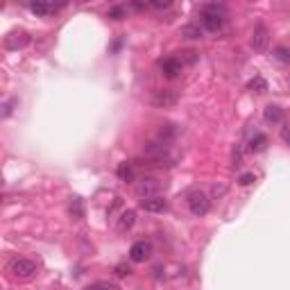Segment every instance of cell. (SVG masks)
<instances>
[{
	"mask_svg": "<svg viewBox=\"0 0 290 290\" xmlns=\"http://www.w3.org/2000/svg\"><path fill=\"white\" fill-rule=\"evenodd\" d=\"M181 68H184V64H181L177 57H163V59H159V71H161V75H163V77H168V79L179 77Z\"/></svg>",
	"mask_w": 290,
	"mask_h": 290,
	"instance_id": "cell-5",
	"label": "cell"
},
{
	"mask_svg": "<svg viewBox=\"0 0 290 290\" xmlns=\"http://www.w3.org/2000/svg\"><path fill=\"white\" fill-rule=\"evenodd\" d=\"M150 7L152 9H168L170 7V0H163V3L161 0H157V3H150Z\"/></svg>",
	"mask_w": 290,
	"mask_h": 290,
	"instance_id": "cell-27",
	"label": "cell"
},
{
	"mask_svg": "<svg viewBox=\"0 0 290 290\" xmlns=\"http://www.w3.org/2000/svg\"><path fill=\"white\" fill-rule=\"evenodd\" d=\"M129 7H132V9H138V12H141V9H148V7H150V3H129Z\"/></svg>",
	"mask_w": 290,
	"mask_h": 290,
	"instance_id": "cell-29",
	"label": "cell"
},
{
	"mask_svg": "<svg viewBox=\"0 0 290 290\" xmlns=\"http://www.w3.org/2000/svg\"><path fill=\"white\" fill-rule=\"evenodd\" d=\"M168 152H170V143L161 141V138L145 145V157H150V159H163Z\"/></svg>",
	"mask_w": 290,
	"mask_h": 290,
	"instance_id": "cell-11",
	"label": "cell"
},
{
	"mask_svg": "<svg viewBox=\"0 0 290 290\" xmlns=\"http://www.w3.org/2000/svg\"><path fill=\"white\" fill-rule=\"evenodd\" d=\"M62 7H66V3L53 5V3H43V0H36V3H30V5H27V9H30L32 14H36V16H48V14L59 12Z\"/></svg>",
	"mask_w": 290,
	"mask_h": 290,
	"instance_id": "cell-10",
	"label": "cell"
},
{
	"mask_svg": "<svg viewBox=\"0 0 290 290\" xmlns=\"http://www.w3.org/2000/svg\"><path fill=\"white\" fill-rule=\"evenodd\" d=\"M272 57L277 59V62H281V64H290V48H286V45H279V48H274Z\"/></svg>",
	"mask_w": 290,
	"mask_h": 290,
	"instance_id": "cell-19",
	"label": "cell"
},
{
	"mask_svg": "<svg viewBox=\"0 0 290 290\" xmlns=\"http://www.w3.org/2000/svg\"><path fill=\"white\" fill-rule=\"evenodd\" d=\"M30 43V34L23 30H14L5 36V48L7 50H18V48H25Z\"/></svg>",
	"mask_w": 290,
	"mask_h": 290,
	"instance_id": "cell-9",
	"label": "cell"
},
{
	"mask_svg": "<svg viewBox=\"0 0 290 290\" xmlns=\"http://www.w3.org/2000/svg\"><path fill=\"white\" fill-rule=\"evenodd\" d=\"M200 18H202L204 30L211 32V34H218V32H222L224 25H227V7L220 3H209L202 7Z\"/></svg>",
	"mask_w": 290,
	"mask_h": 290,
	"instance_id": "cell-1",
	"label": "cell"
},
{
	"mask_svg": "<svg viewBox=\"0 0 290 290\" xmlns=\"http://www.w3.org/2000/svg\"><path fill=\"white\" fill-rule=\"evenodd\" d=\"M265 148H268V136L265 134H254L250 138V143H247V152H254V154L263 152Z\"/></svg>",
	"mask_w": 290,
	"mask_h": 290,
	"instance_id": "cell-15",
	"label": "cell"
},
{
	"mask_svg": "<svg viewBox=\"0 0 290 290\" xmlns=\"http://www.w3.org/2000/svg\"><path fill=\"white\" fill-rule=\"evenodd\" d=\"M118 177H120L123 181H134L132 163H120V166H118Z\"/></svg>",
	"mask_w": 290,
	"mask_h": 290,
	"instance_id": "cell-20",
	"label": "cell"
},
{
	"mask_svg": "<svg viewBox=\"0 0 290 290\" xmlns=\"http://www.w3.org/2000/svg\"><path fill=\"white\" fill-rule=\"evenodd\" d=\"M150 254H152V245H150L148 240H136L132 247H129V259H132L134 263H143V261H148Z\"/></svg>",
	"mask_w": 290,
	"mask_h": 290,
	"instance_id": "cell-8",
	"label": "cell"
},
{
	"mask_svg": "<svg viewBox=\"0 0 290 290\" xmlns=\"http://www.w3.org/2000/svg\"><path fill=\"white\" fill-rule=\"evenodd\" d=\"M163 188V184L157 179V177H143V179L136 181V186H134V190H136L138 198H154V195H159Z\"/></svg>",
	"mask_w": 290,
	"mask_h": 290,
	"instance_id": "cell-4",
	"label": "cell"
},
{
	"mask_svg": "<svg viewBox=\"0 0 290 290\" xmlns=\"http://www.w3.org/2000/svg\"><path fill=\"white\" fill-rule=\"evenodd\" d=\"M84 290H120V288L114 286V283H109V281H98V283H91V286H86Z\"/></svg>",
	"mask_w": 290,
	"mask_h": 290,
	"instance_id": "cell-22",
	"label": "cell"
},
{
	"mask_svg": "<svg viewBox=\"0 0 290 290\" xmlns=\"http://www.w3.org/2000/svg\"><path fill=\"white\" fill-rule=\"evenodd\" d=\"M252 181H256L254 172H245V175H240V177H238V184H240V186H250Z\"/></svg>",
	"mask_w": 290,
	"mask_h": 290,
	"instance_id": "cell-25",
	"label": "cell"
},
{
	"mask_svg": "<svg viewBox=\"0 0 290 290\" xmlns=\"http://www.w3.org/2000/svg\"><path fill=\"white\" fill-rule=\"evenodd\" d=\"M263 118L265 123H272V125H279L283 120V109L279 105H268L263 109Z\"/></svg>",
	"mask_w": 290,
	"mask_h": 290,
	"instance_id": "cell-14",
	"label": "cell"
},
{
	"mask_svg": "<svg viewBox=\"0 0 290 290\" xmlns=\"http://www.w3.org/2000/svg\"><path fill=\"white\" fill-rule=\"evenodd\" d=\"M116 274H118V277H127V274H132V270H129L127 265H116Z\"/></svg>",
	"mask_w": 290,
	"mask_h": 290,
	"instance_id": "cell-28",
	"label": "cell"
},
{
	"mask_svg": "<svg viewBox=\"0 0 290 290\" xmlns=\"http://www.w3.org/2000/svg\"><path fill=\"white\" fill-rule=\"evenodd\" d=\"M107 16L114 18V21H123V18H127V7L125 5H114V7H109Z\"/></svg>",
	"mask_w": 290,
	"mask_h": 290,
	"instance_id": "cell-17",
	"label": "cell"
},
{
	"mask_svg": "<svg viewBox=\"0 0 290 290\" xmlns=\"http://www.w3.org/2000/svg\"><path fill=\"white\" fill-rule=\"evenodd\" d=\"M7 272L12 274L14 279H18V281H27V279L36 277V272H39V265H36V261L21 256V259H14L12 263L7 265Z\"/></svg>",
	"mask_w": 290,
	"mask_h": 290,
	"instance_id": "cell-2",
	"label": "cell"
},
{
	"mask_svg": "<svg viewBox=\"0 0 290 290\" xmlns=\"http://www.w3.org/2000/svg\"><path fill=\"white\" fill-rule=\"evenodd\" d=\"M136 224V211H132V209H127V211H123L120 213V218H118V222H116V229L118 231H129V229Z\"/></svg>",
	"mask_w": 290,
	"mask_h": 290,
	"instance_id": "cell-13",
	"label": "cell"
},
{
	"mask_svg": "<svg viewBox=\"0 0 290 290\" xmlns=\"http://www.w3.org/2000/svg\"><path fill=\"white\" fill-rule=\"evenodd\" d=\"M247 88L254 91V93H265V91H268V82H265L263 77H254L250 84H247Z\"/></svg>",
	"mask_w": 290,
	"mask_h": 290,
	"instance_id": "cell-18",
	"label": "cell"
},
{
	"mask_svg": "<svg viewBox=\"0 0 290 290\" xmlns=\"http://www.w3.org/2000/svg\"><path fill=\"white\" fill-rule=\"evenodd\" d=\"M16 98H12V100H7L3 105V118H9V116H12V111H14V107H16Z\"/></svg>",
	"mask_w": 290,
	"mask_h": 290,
	"instance_id": "cell-24",
	"label": "cell"
},
{
	"mask_svg": "<svg viewBox=\"0 0 290 290\" xmlns=\"http://www.w3.org/2000/svg\"><path fill=\"white\" fill-rule=\"evenodd\" d=\"M141 209L148 213H163L168 209V202L161 198V195H154V198H145L141 200Z\"/></svg>",
	"mask_w": 290,
	"mask_h": 290,
	"instance_id": "cell-12",
	"label": "cell"
},
{
	"mask_svg": "<svg viewBox=\"0 0 290 290\" xmlns=\"http://www.w3.org/2000/svg\"><path fill=\"white\" fill-rule=\"evenodd\" d=\"M152 105L161 107V109H168V107L177 105V93L170 91V88H159V91L152 93Z\"/></svg>",
	"mask_w": 290,
	"mask_h": 290,
	"instance_id": "cell-7",
	"label": "cell"
},
{
	"mask_svg": "<svg viewBox=\"0 0 290 290\" xmlns=\"http://www.w3.org/2000/svg\"><path fill=\"white\" fill-rule=\"evenodd\" d=\"M179 55H181V57H177V59H179L181 64H184V62H188V64L198 62V53H195V50H184V53H179Z\"/></svg>",
	"mask_w": 290,
	"mask_h": 290,
	"instance_id": "cell-23",
	"label": "cell"
},
{
	"mask_svg": "<svg viewBox=\"0 0 290 290\" xmlns=\"http://www.w3.org/2000/svg\"><path fill=\"white\" fill-rule=\"evenodd\" d=\"M268 41H270V32L268 27L263 25V23H259V25L254 27V32H252V50H256V53H263L265 48H268Z\"/></svg>",
	"mask_w": 290,
	"mask_h": 290,
	"instance_id": "cell-6",
	"label": "cell"
},
{
	"mask_svg": "<svg viewBox=\"0 0 290 290\" xmlns=\"http://www.w3.org/2000/svg\"><path fill=\"white\" fill-rule=\"evenodd\" d=\"M202 34H204L202 27L195 25V23L179 27V36H184V39H188V41H198V39H202Z\"/></svg>",
	"mask_w": 290,
	"mask_h": 290,
	"instance_id": "cell-16",
	"label": "cell"
},
{
	"mask_svg": "<svg viewBox=\"0 0 290 290\" xmlns=\"http://www.w3.org/2000/svg\"><path fill=\"white\" fill-rule=\"evenodd\" d=\"M71 216L75 220H79L84 216V211H82V200L79 198H73V202H71Z\"/></svg>",
	"mask_w": 290,
	"mask_h": 290,
	"instance_id": "cell-21",
	"label": "cell"
},
{
	"mask_svg": "<svg viewBox=\"0 0 290 290\" xmlns=\"http://www.w3.org/2000/svg\"><path fill=\"white\" fill-rule=\"evenodd\" d=\"M281 141L286 143V145H290V123L281 127Z\"/></svg>",
	"mask_w": 290,
	"mask_h": 290,
	"instance_id": "cell-26",
	"label": "cell"
},
{
	"mask_svg": "<svg viewBox=\"0 0 290 290\" xmlns=\"http://www.w3.org/2000/svg\"><path fill=\"white\" fill-rule=\"evenodd\" d=\"M186 204H188V211L193 213L195 218H202L211 211V198H209L204 190H193V193H188Z\"/></svg>",
	"mask_w": 290,
	"mask_h": 290,
	"instance_id": "cell-3",
	"label": "cell"
}]
</instances>
